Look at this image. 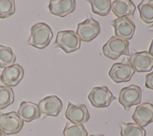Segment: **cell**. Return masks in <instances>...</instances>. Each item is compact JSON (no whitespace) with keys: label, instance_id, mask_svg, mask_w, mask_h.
Wrapping results in <instances>:
<instances>
[{"label":"cell","instance_id":"1","mask_svg":"<svg viewBox=\"0 0 153 136\" xmlns=\"http://www.w3.org/2000/svg\"><path fill=\"white\" fill-rule=\"evenodd\" d=\"M53 37L50 26L45 23L38 22L30 28V36L26 44L39 49L47 47Z\"/></svg>","mask_w":153,"mask_h":136},{"label":"cell","instance_id":"3","mask_svg":"<svg viewBox=\"0 0 153 136\" xmlns=\"http://www.w3.org/2000/svg\"><path fill=\"white\" fill-rule=\"evenodd\" d=\"M80 45L81 40L76 33L72 30H66L58 32L53 46L69 53L79 49Z\"/></svg>","mask_w":153,"mask_h":136},{"label":"cell","instance_id":"10","mask_svg":"<svg viewBox=\"0 0 153 136\" xmlns=\"http://www.w3.org/2000/svg\"><path fill=\"white\" fill-rule=\"evenodd\" d=\"M128 61L138 72H148L153 68V58L146 51L132 52Z\"/></svg>","mask_w":153,"mask_h":136},{"label":"cell","instance_id":"11","mask_svg":"<svg viewBox=\"0 0 153 136\" xmlns=\"http://www.w3.org/2000/svg\"><path fill=\"white\" fill-rule=\"evenodd\" d=\"M65 115L69 121L75 124H82L90 119L89 112L84 104H74L70 101H68Z\"/></svg>","mask_w":153,"mask_h":136},{"label":"cell","instance_id":"15","mask_svg":"<svg viewBox=\"0 0 153 136\" xmlns=\"http://www.w3.org/2000/svg\"><path fill=\"white\" fill-rule=\"evenodd\" d=\"M75 7V0H51L48 5L50 13L60 17H64L74 12Z\"/></svg>","mask_w":153,"mask_h":136},{"label":"cell","instance_id":"24","mask_svg":"<svg viewBox=\"0 0 153 136\" xmlns=\"http://www.w3.org/2000/svg\"><path fill=\"white\" fill-rule=\"evenodd\" d=\"M15 13L14 0H0V19L9 17Z\"/></svg>","mask_w":153,"mask_h":136},{"label":"cell","instance_id":"20","mask_svg":"<svg viewBox=\"0 0 153 136\" xmlns=\"http://www.w3.org/2000/svg\"><path fill=\"white\" fill-rule=\"evenodd\" d=\"M93 13L100 16H106L111 10V2L109 0H88Z\"/></svg>","mask_w":153,"mask_h":136},{"label":"cell","instance_id":"26","mask_svg":"<svg viewBox=\"0 0 153 136\" xmlns=\"http://www.w3.org/2000/svg\"><path fill=\"white\" fill-rule=\"evenodd\" d=\"M149 55L153 58V40H152L150 46H149Z\"/></svg>","mask_w":153,"mask_h":136},{"label":"cell","instance_id":"7","mask_svg":"<svg viewBox=\"0 0 153 136\" xmlns=\"http://www.w3.org/2000/svg\"><path fill=\"white\" fill-rule=\"evenodd\" d=\"M100 31L99 23L89 16V17L78 24L76 34L81 41L90 42L99 34Z\"/></svg>","mask_w":153,"mask_h":136},{"label":"cell","instance_id":"29","mask_svg":"<svg viewBox=\"0 0 153 136\" xmlns=\"http://www.w3.org/2000/svg\"><path fill=\"white\" fill-rule=\"evenodd\" d=\"M0 136H5V135L4 133H2V132L0 131Z\"/></svg>","mask_w":153,"mask_h":136},{"label":"cell","instance_id":"17","mask_svg":"<svg viewBox=\"0 0 153 136\" xmlns=\"http://www.w3.org/2000/svg\"><path fill=\"white\" fill-rule=\"evenodd\" d=\"M136 7L130 0H115L111 3V10L117 18L126 17L133 19Z\"/></svg>","mask_w":153,"mask_h":136},{"label":"cell","instance_id":"8","mask_svg":"<svg viewBox=\"0 0 153 136\" xmlns=\"http://www.w3.org/2000/svg\"><path fill=\"white\" fill-rule=\"evenodd\" d=\"M134 72V69L128 62V60H125L122 62L114 64L108 74L113 81L120 83L130 81Z\"/></svg>","mask_w":153,"mask_h":136},{"label":"cell","instance_id":"9","mask_svg":"<svg viewBox=\"0 0 153 136\" xmlns=\"http://www.w3.org/2000/svg\"><path fill=\"white\" fill-rule=\"evenodd\" d=\"M109 23L114 28L115 37L127 41L133 37L136 26L130 19L126 17H119L110 21Z\"/></svg>","mask_w":153,"mask_h":136},{"label":"cell","instance_id":"19","mask_svg":"<svg viewBox=\"0 0 153 136\" xmlns=\"http://www.w3.org/2000/svg\"><path fill=\"white\" fill-rule=\"evenodd\" d=\"M145 130L135 123H123L120 125L121 136H145Z\"/></svg>","mask_w":153,"mask_h":136},{"label":"cell","instance_id":"14","mask_svg":"<svg viewBox=\"0 0 153 136\" xmlns=\"http://www.w3.org/2000/svg\"><path fill=\"white\" fill-rule=\"evenodd\" d=\"M131 118L135 123L141 127H145L153 122V104L144 102L137 105Z\"/></svg>","mask_w":153,"mask_h":136},{"label":"cell","instance_id":"5","mask_svg":"<svg viewBox=\"0 0 153 136\" xmlns=\"http://www.w3.org/2000/svg\"><path fill=\"white\" fill-rule=\"evenodd\" d=\"M141 99V89L134 84L122 88L119 93L118 102L123 105L126 112H127L132 106L139 104Z\"/></svg>","mask_w":153,"mask_h":136},{"label":"cell","instance_id":"23","mask_svg":"<svg viewBox=\"0 0 153 136\" xmlns=\"http://www.w3.org/2000/svg\"><path fill=\"white\" fill-rule=\"evenodd\" d=\"M14 93L12 88L0 86V110H4L13 103Z\"/></svg>","mask_w":153,"mask_h":136},{"label":"cell","instance_id":"22","mask_svg":"<svg viewBox=\"0 0 153 136\" xmlns=\"http://www.w3.org/2000/svg\"><path fill=\"white\" fill-rule=\"evenodd\" d=\"M63 134L64 136H87L88 131L83 124H75L68 120Z\"/></svg>","mask_w":153,"mask_h":136},{"label":"cell","instance_id":"25","mask_svg":"<svg viewBox=\"0 0 153 136\" xmlns=\"http://www.w3.org/2000/svg\"><path fill=\"white\" fill-rule=\"evenodd\" d=\"M145 85L147 88L153 90V71L146 75Z\"/></svg>","mask_w":153,"mask_h":136},{"label":"cell","instance_id":"12","mask_svg":"<svg viewBox=\"0 0 153 136\" xmlns=\"http://www.w3.org/2000/svg\"><path fill=\"white\" fill-rule=\"evenodd\" d=\"M23 76V67L18 64H14L4 69L0 75V80L6 86L14 87L20 83Z\"/></svg>","mask_w":153,"mask_h":136},{"label":"cell","instance_id":"16","mask_svg":"<svg viewBox=\"0 0 153 136\" xmlns=\"http://www.w3.org/2000/svg\"><path fill=\"white\" fill-rule=\"evenodd\" d=\"M17 114L26 122H30L41 116L38 104L29 101L21 102L17 110Z\"/></svg>","mask_w":153,"mask_h":136},{"label":"cell","instance_id":"6","mask_svg":"<svg viewBox=\"0 0 153 136\" xmlns=\"http://www.w3.org/2000/svg\"><path fill=\"white\" fill-rule=\"evenodd\" d=\"M88 99L95 108H105L117 99L106 86L94 87L88 95Z\"/></svg>","mask_w":153,"mask_h":136},{"label":"cell","instance_id":"28","mask_svg":"<svg viewBox=\"0 0 153 136\" xmlns=\"http://www.w3.org/2000/svg\"><path fill=\"white\" fill-rule=\"evenodd\" d=\"M148 30L149 31H153V24L148 28Z\"/></svg>","mask_w":153,"mask_h":136},{"label":"cell","instance_id":"21","mask_svg":"<svg viewBox=\"0 0 153 136\" xmlns=\"http://www.w3.org/2000/svg\"><path fill=\"white\" fill-rule=\"evenodd\" d=\"M16 57L11 47L0 45V68H5L13 65Z\"/></svg>","mask_w":153,"mask_h":136},{"label":"cell","instance_id":"2","mask_svg":"<svg viewBox=\"0 0 153 136\" xmlns=\"http://www.w3.org/2000/svg\"><path fill=\"white\" fill-rule=\"evenodd\" d=\"M128 41L115 36H112L102 47L105 56L112 60H116L122 55L130 56Z\"/></svg>","mask_w":153,"mask_h":136},{"label":"cell","instance_id":"18","mask_svg":"<svg viewBox=\"0 0 153 136\" xmlns=\"http://www.w3.org/2000/svg\"><path fill=\"white\" fill-rule=\"evenodd\" d=\"M137 9L141 20L145 23L153 22V0H143Z\"/></svg>","mask_w":153,"mask_h":136},{"label":"cell","instance_id":"4","mask_svg":"<svg viewBox=\"0 0 153 136\" xmlns=\"http://www.w3.org/2000/svg\"><path fill=\"white\" fill-rule=\"evenodd\" d=\"M23 124V120L15 111L0 113V131L5 135L17 134L22 129Z\"/></svg>","mask_w":153,"mask_h":136},{"label":"cell","instance_id":"13","mask_svg":"<svg viewBox=\"0 0 153 136\" xmlns=\"http://www.w3.org/2000/svg\"><path fill=\"white\" fill-rule=\"evenodd\" d=\"M38 105L41 113L53 117L57 116L63 108V102L56 95L45 96L39 101Z\"/></svg>","mask_w":153,"mask_h":136},{"label":"cell","instance_id":"27","mask_svg":"<svg viewBox=\"0 0 153 136\" xmlns=\"http://www.w3.org/2000/svg\"><path fill=\"white\" fill-rule=\"evenodd\" d=\"M89 136H105L103 134H91Z\"/></svg>","mask_w":153,"mask_h":136}]
</instances>
